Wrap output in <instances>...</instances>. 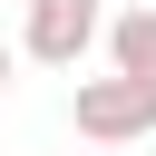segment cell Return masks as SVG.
Listing matches in <instances>:
<instances>
[{
  "label": "cell",
  "mask_w": 156,
  "mask_h": 156,
  "mask_svg": "<svg viewBox=\"0 0 156 156\" xmlns=\"http://www.w3.org/2000/svg\"><path fill=\"white\" fill-rule=\"evenodd\" d=\"M98 29H107V10H98V0H29V29H20V49H29L39 68H78Z\"/></svg>",
  "instance_id": "cell-2"
},
{
  "label": "cell",
  "mask_w": 156,
  "mask_h": 156,
  "mask_svg": "<svg viewBox=\"0 0 156 156\" xmlns=\"http://www.w3.org/2000/svg\"><path fill=\"white\" fill-rule=\"evenodd\" d=\"M0 98H10V49H0Z\"/></svg>",
  "instance_id": "cell-4"
},
{
  "label": "cell",
  "mask_w": 156,
  "mask_h": 156,
  "mask_svg": "<svg viewBox=\"0 0 156 156\" xmlns=\"http://www.w3.org/2000/svg\"><path fill=\"white\" fill-rule=\"evenodd\" d=\"M107 58H117V78H146L156 88V10H117L107 20Z\"/></svg>",
  "instance_id": "cell-3"
},
{
  "label": "cell",
  "mask_w": 156,
  "mask_h": 156,
  "mask_svg": "<svg viewBox=\"0 0 156 156\" xmlns=\"http://www.w3.org/2000/svg\"><path fill=\"white\" fill-rule=\"evenodd\" d=\"M68 127L88 136V146H136V136H156V88L146 78H78V98H68Z\"/></svg>",
  "instance_id": "cell-1"
},
{
  "label": "cell",
  "mask_w": 156,
  "mask_h": 156,
  "mask_svg": "<svg viewBox=\"0 0 156 156\" xmlns=\"http://www.w3.org/2000/svg\"><path fill=\"white\" fill-rule=\"evenodd\" d=\"M20 10H29V0H20Z\"/></svg>",
  "instance_id": "cell-5"
}]
</instances>
